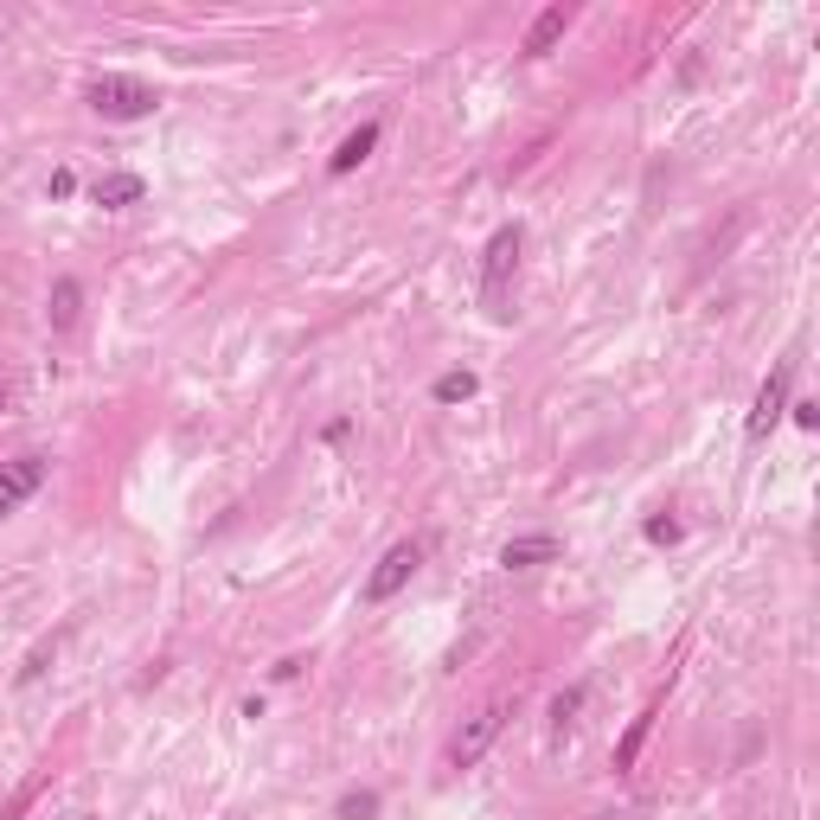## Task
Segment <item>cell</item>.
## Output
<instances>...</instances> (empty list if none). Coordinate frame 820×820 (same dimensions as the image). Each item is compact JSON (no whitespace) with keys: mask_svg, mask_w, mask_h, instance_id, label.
<instances>
[{"mask_svg":"<svg viewBox=\"0 0 820 820\" xmlns=\"http://www.w3.org/2000/svg\"><path fill=\"white\" fill-rule=\"evenodd\" d=\"M520 225H500L494 238H487V251H481V302H487V315L494 321H507L513 308H507V282L520 276Z\"/></svg>","mask_w":820,"mask_h":820,"instance_id":"6da1fadb","label":"cell"},{"mask_svg":"<svg viewBox=\"0 0 820 820\" xmlns=\"http://www.w3.org/2000/svg\"><path fill=\"white\" fill-rule=\"evenodd\" d=\"M154 103H161V97H154V84H141V77H116V71H110V77L90 84V110L110 116V123H141V116H154Z\"/></svg>","mask_w":820,"mask_h":820,"instance_id":"7a4b0ae2","label":"cell"},{"mask_svg":"<svg viewBox=\"0 0 820 820\" xmlns=\"http://www.w3.org/2000/svg\"><path fill=\"white\" fill-rule=\"evenodd\" d=\"M507 712H513L507 699H487L475 718H469V725H462V731L449 738V769H475L481 756L494 751V738L507 731Z\"/></svg>","mask_w":820,"mask_h":820,"instance_id":"3957f363","label":"cell"},{"mask_svg":"<svg viewBox=\"0 0 820 820\" xmlns=\"http://www.w3.org/2000/svg\"><path fill=\"white\" fill-rule=\"evenodd\" d=\"M417 564H423V546H417V539H405V546H392L385 558H379V571L366 577V603H392V597L405 590L410 577H417Z\"/></svg>","mask_w":820,"mask_h":820,"instance_id":"277c9868","label":"cell"},{"mask_svg":"<svg viewBox=\"0 0 820 820\" xmlns=\"http://www.w3.org/2000/svg\"><path fill=\"white\" fill-rule=\"evenodd\" d=\"M789 379H795V359H782L776 366V379H763V392H756V405H751V443H763L776 423H782V405H789Z\"/></svg>","mask_w":820,"mask_h":820,"instance_id":"5b68a950","label":"cell"},{"mask_svg":"<svg viewBox=\"0 0 820 820\" xmlns=\"http://www.w3.org/2000/svg\"><path fill=\"white\" fill-rule=\"evenodd\" d=\"M46 487V456H13V462H0V520L20 507V500H33Z\"/></svg>","mask_w":820,"mask_h":820,"instance_id":"8992f818","label":"cell"},{"mask_svg":"<svg viewBox=\"0 0 820 820\" xmlns=\"http://www.w3.org/2000/svg\"><path fill=\"white\" fill-rule=\"evenodd\" d=\"M90 200L103 205V212H123V205L148 200V180H141V174H97V180H90Z\"/></svg>","mask_w":820,"mask_h":820,"instance_id":"52a82bcc","label":"cell"},{"mask_svg":"<svg viewBox=\"0 0 820 820\" xmlns=\"http://www.w3.org/2000/svg\"><path fill=\"white\" fill-rule=\"evenodd\" d=\"M571 20H577L571 7H546V13H539V20L526 26V46H520V52H526V59H546L551 46H558V39L571 33Z\"/></svg>","mask_w":820,"mask_h":820,"instance_id":"ba28073f","label":"cell"},{"mask_svg":"<svg viewBox=\"0 0 820 820\" xmlns=\"http://www.w3.org/2000/svg\"><path fill=\"white\" fill-rule=\"evenodd\" d=\"M77 315H84V289H77V276H59V282H52V302H46L52 334H71V328H77Z\"/></svg>","mask_w":820,"mask_h":820,"instance_id":"9c48e42d","label":"cell"},{"mask_svg":"<svg viewBox=\"0 0 820 820\" xmlns=\"http://www.w3.org/2000/svg\"><path fill=\"white\" fill-rule=\"evenodd\" d=\"M551 558H558V539H551V533L507 539V551H500V564H507V571H533V564H551Z\"/></svg>","mask_w":820,"mask_h":820,"instance_id":"30bf717a","label":"cell"},{"mask_svg":"<svg viewBox=\"0 0 820 820\" xmlns=\"http://www.w3.org/2000/svg\"><path fill=\"white\" fill-rule=\"evenodd\" d=\"M372 148H379V123H359V129H353V136L341 141V148H334L328 174H334V180H341V174H353V167H359V161H366Z\"/></svg>","mask_w":820,"mask_h":820,"instance_id":"8fae6325","label":"cell"},{"mask_svg":"<svg viewBox=\"0 0 820 820\" xmlns=\"http://www.w3.org/2000/svg\"><path fill=\"white\" fill-rule=\"evenodd\" d=\"M654 718H661V699H654V705H648V712H641V718H635V725L622 731V744H615V769H635V756H641V744H648Z\"/></svg>","mask_w":820,"mask_h":820,"instance_id":"7c38bea8","label":"cell"},{"mask_svg":"<svg viewBox=\"0 0 820 820\" xmlns=\"http://www.w3.org/2000/svg\"><path fill=\"white\" fill-rule=\"evenodd\" d=\"M430 392H436V405H469V398H475V372H462V366H456V372H443Z\"/></svg>","mask_w":820,"mask_h":820,"instance_id":"4fadbf2b","label":"cell"},{"mask_svg":"<svg viewBox=\"0 0 820 820\" xmlns=\"http://www.w3.org/2000/svg\"><path fill=\"white\" fill-rule=\"evenodd\" d=\"M341 820H379V795H372V789H346L341 795Z\"/></svg>","mask_w":820,"mask_h":820,"instance_id":"5bb4252c","label":"cell"},{"mask_svg":"<svg viewBox=\"0 0 820 820\" xmlns=\"http://www.w3.org/2000/svg\"><path fill=\"white\" fill-rule=\"evenodd\" d=\"M577 712H584V686H564V692H558V699H551V725H558V731H564V725H571V718H577Z\"/></svg>","mask_w":820,"mask_h":820,"instance_id":"9a60e30c","label":"cell"},{"mask_svg":"<svg viewBox=\"0 0 820 820\" xmlns=\"http://www.w3.org/2000/svg\"><path fill=\"white\" fill-rule=\"evenodd\" d=\"M648 539H654V546H674V539H680V520L654 513V520H648Z\"/></svg>","mask_w":820,"mask_h":820,"instance_id":"2e32d148","label":"cell"},{"mask_svg":"<svg viewBox=\"0 0 820 820\" xmlns=\"http://www.w3.org/2000/svg\"><path fill=\"white\" fill-rule=\"evenodd\" d=\"M71 193H77V174L59 167V174H52V200H71Z\"/></svg>","mask_w":820,"mask_h":820,"instance_id":"e0dca14e","label":"cell"},{"mask_svg":"<svg viewBox=\"0 0 820 820\" xmlns=\"http://www.w3.org/2000/svg\"><path fill=\"white\" fill-rule=\"evenodd\" d=\"M26 795H33V789H20V795H13V802L0 808V820H13V815H20V808H26Z\"/></svg>","mask_w":820,"mask_h":820,"instance_id":"ac0fdd59","label":"cell"},{"mask_svg":"<svg viewBox=\"0 0 820 820\" xmlns=\"http://www.w3.org/2000/svg\"><path fill=\"white\" fill-rule=\"evenodd\" d=\"M84 820H90V815H84Z\"/></svg>","mask_w":820,"mask_h":820,"instance_id":"d6986e66","label":"cell"}]
</instances>
